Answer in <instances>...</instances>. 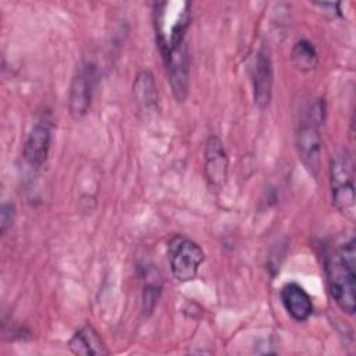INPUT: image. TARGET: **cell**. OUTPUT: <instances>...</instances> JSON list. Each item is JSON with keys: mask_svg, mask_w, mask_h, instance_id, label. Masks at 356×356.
I'll return each instance as SVG.
<instances>
[{"mask_svg": "<svg viewBox=\"0 0 356 356\" xmlns=\"http://www.w3.org/2000/svg\"><path fill=\"white\" fill-rule=\"evenodd\" d=\"M15 220V206L14 203H3L0 207V231L6 234L8 228L13 227Z\"/></svg>", "mask_w": 356, "mask_h": 356, "instance_id": "9a60e30c", "label": "cell"}, {"mask_svg": "<svg viewBox=\"0 0 356 356\" xmlns=\"http://www.w3.org/2000/svg\"><path fill=\"white\" fill-rule=\"evenodd\" d=\"M136 102L143 108L154 107L157 103V90L153 75L149 71H140L132 85Z\"/></svg>", "mask_w": 356, "mask_h": 356, "instance_id": "4fadbf2b", "label": "cell"}, {"mask_svg": "<svg viewBox=\"0 0 356 356\" xmlns=\"http://www.w3.org/2000/svg\"><path fill=\"white\" fill-rule=\"evenodd\" d=\"M160 296V288L159 286H146L143 291V312H146L147 314L152 313V310L154 309L157 300Z\"/></svg>", "mask_w": 356, "mask_h": 356, "instance_id": "2e32d148", "label": "cell"}, {"mask_svg": "<svg viewBox=\"0 0 356 356\" xmlns=\"http://www.w3.org/2000/svg\"><path fill=\"white\" fill-rule=\"evenodd\" d=\"M68 348L74 355H108V349L106 348L100 334L89 323L83 324L72 335V338L68 342Z\"/></svg>", "mask_w": 356, "mask_h": 356, "instance_id": "7c38bea8", "label": "cell"}, {"mask_svg": "<svg viewBox=\"0 0 356 356\" xmlns=\"http://www.w3.org/2000/svg\"><path fill=\"white\" fill-rule=\"evenodd\" d=\"M253 97L259 108H266L271 102L273 95V64L266 50H259L253 60L252 68Z\"/></svg>", "mask_w": 356, "mask_h": 356, "instance_id": "52a82bcc", "label": "cell"}, {"mask_svg": "<svg viewBox=\"0 0 356 356\" xmlns=\"http://www.w3.org/2000/svg\"><path fill=\"white\" fill-rule=\"evenodd\" d=\"M188 1H161L153 7V25L156 40L163 58H167L185 43V33L191 24Z\"/></svg>", "mask_w": 356, "mask_h": 356, "instance_id": "7a4b0ae2", "label": "cell"}, {"mask_svg": "<svg viewBox=\"0 0 356 356\" xmlns=\"http://www.w3.org/2000/svg\"><path fill=\"white\" fill-rule=\"evenodd\" d=\"M164 64L168 72L171 92L177 102H184L188 96L189 86V56L186 44L177 49L167 58Z\"/></svg>", "mask_w": 356, "mask_h": 356, "instance_id": "ba28073f", "label": "cell"}, {"mask_svg": "<svg viewBox=\"0 0 356 356\" xmlns=\"http://www.w3.org/2000/svg\"><path fill=\"white\" fill-rule=\"evenodd\" d=\"M281 300L288 314L295 321H306L314 310L310 295L296 282H288L281 289Z\"/></svg>", "mask_w": 356, "mask_h": 356, "instance_id": "8fae6325", "label": "cell"}, {"mask_svg": "<svg viewBox=\"0 0 356 356\" xmlns=\"http://www.w3.org/2000/svg\"><path fill=\"white\" fill-rule=\"evenodd\" d=\"M204 172L209 184L221 188L227 181L228 157L218 136L211 135L204 149Z\"/></svg>", "mask_w": 356, "mask_h": 356, "instance_id": "30bf717a", "label": "cell"}, {"mask_svg": "<svg viewBox=\"0 0 356 356\" xmlns=\"http://www.w3.org/2000/svg\"><path fill=\"white\" fill-rule=\"evenodd\" d=\"M324 120V103L321 100L310 106V108L300 117L296 132L295 142L299 159L302 160L306 170L317 177L320 171L321 160V135L320 125Z\"/></svg>", "mask_w": 356, "mask_h": 356, "instance_id": "3957f363", "label": "cell"}, {"mask_svg": "<svg viewBox=\"0 0 356 356\" xmlns=\"http://www.w3.org/2000/svg\"><path fill=\"white\" fill-rule=\"evenodd\" d=\"M51 146V128L47 122H36L24 145V159L35 170L43 167Z\"/></svg>", "mask_w": 356, "mask_h": 356, "instance_id": "9c48e42d", "label": "cell"}, {"mask_svg": "<svg viewBox=\"0 0 356 356\" xmlns=\"http://www.w3.org/2000/svg\"><path fill=\"white\" fill-rule=\"evenodd\" d=\"M291 60L299 71L307 72L317 67L318 54H317V50L313 46V43H310L306 39H300L292 47Z\"/></svg>", "mask_w": 356, "mask_h": 356, "instance_id": "5bb4252c", "label": "cell"}, {"mask_svg": "<svg viewBox=\"0 0 356 356\" xmlns=\"http://www.w3.org/2000/svg\"><path fill=\"white\" fill-rule=\"evenodd\" d=\"M167 259L172 277L179 282H188L196 277L204 261V252L196 242L178 234L168 241Z\"/></svg>", "mask_w": 356, "mask_h": 356, "instance_id": "5b68a950", "label": "cell"}, {"mask_svg": "<svg viewBox=\"0 0 356 356\" xmlns=\"http://www.w3.org/2000/svg\"><path fill=\"white\" fill-rule=\"evenodd\" d=\"M95 85V68L90 64L81 65L70 85L68 110L74 120H81L89 111Z\"/></svg>", "mask_w": 356, "mask_h": 356, "instance_id": "8992f818", "label": "cell"}, {"mask_svg": "<svg viewBox=\"0 0 356 356\" xmlns=\"http://www.w3.org/2000/svg\"><path fill=\"white\" fill-rule=\"evenodd\" d=\"M356 246L350 238L325 259L328 291L338 307L352 316L356 310Z\"/></svg>", "mask_w": 356, "mask_h": 356, "instance_id": "6da1fadb", "label": "cell"}, {"mask_svg": "<svg viewBox=\"0 0 356 356\" xmlns=\"http://www.w3.org/2000/svg\"><path fill=\"white\" fill-rule=\"evenodd\" d=\"M355 167L348 150L335 153L330 163V186L335 209L349 220H355Z\"/></svg>", "mask_w": 356, "mask_h": 356, "instance_id": "277c9868", "label": "cell"}]
</instances>
